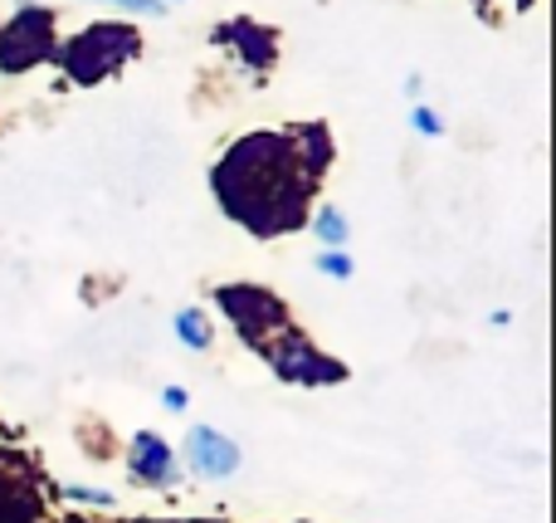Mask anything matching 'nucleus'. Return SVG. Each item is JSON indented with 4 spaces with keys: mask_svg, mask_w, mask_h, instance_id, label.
Returning a JSON list of instances; mask_svg holds the SVG:
<instances>
[{
    "mask_svg": "<svg viewBox=\"0 0 556 523\" xmlns=\"http://www.w3.org/2000/svg\"><path fill=\"white\" fill-rule=\"evenodd\" d=\"M327 162H332L327 147L323 152H293L288 137L260 133L250 142H235V152L215 172V186H220L225 211L269 240V235L293 231L303 221L307 191L327 172Z\"/></svg>",
    "mask_w": 556,
    "mask_h": 523,
    "instance_id": "obj_1",
    "label": "nucleus"
},
{
    "mask_svg": "<svg viewBox=\"0 0 556 523\" xmlns=\"http://www.w3.org/2000/svg\"><path fill=\"white\" fill-rule=\"evenodd\" d=\"M132 54H137V35L127 25H93L64 49V69L74 84H98Z\"/></svg>",
    "mask_w": 556,
    "mask_h": 523,
    "instance_id": "obj_2",
    "label": "nucleus"
},
{
    "mask_svg": "<svg viewBox=\"0 0 556 523\" xmlns=\"http://www.w3.org/2000/svg\"><path fill=\"white\" fill-rule=\"evenodd\" d=\"M260 352H264V362H269L278 377H283V382H298V387H323V382H342V377H346L342 362L323 358V352H317L298 328L274 333V338L264 343Z\"/></svg>",
    "mask_w": 556,
    "mask_h": 523,
    "instance_id": "obj_3",
    "label": "nucleus"
},
{
    "mask_svg": "<svg viewBox=\"0 0 556 523\" xmlns=\"http://www.w3.org/2000/svg\"><path fill=\"white\" fill-rule=\"evenodd\" d=\"M220 309L230 313V323L254 343V348H264L274 333L288 328V309L264 289H240V284H230V289H220Z\"/></svg>",
    "mask_w": 556,
    "mask_h": 523,
    "instance_id": "obj_4",
    "label": "nucleus"
},
{
    "mask_svg": "<svg viewBox=\"0 0 556 523\" xmlns=\"http://www.w3.org/2000/svg\"><path fill=\"white\" fill-rule=\"evenodd\" d=\"M181 456H186V470H191V475H201V480H211V485L240 475V460H244L240 446H235L230 436H220L215 426H191V431H186Z\"/></svg>",
    "mask_w": 556,
    "mask_h": 523,
    "instance_id": "obj_5",
    "label": "nucleus"
},
{
    "mask_svg": "<svg viewBox=\"0 0 556 523\" xmlns=\"http://www.w3.org/2000/svg\"><path fill=\"white\" fill-rule=\"evenodd\" d=\"M127 470H132L137 485L147 489H176L181 485V465H176V450L166 446L156 431H137L132 446H127Z\"/></svg>",
    "mask_w": 556,
    "mask_h": 523,
    "instance_id": "obj_6",
    "label": "nucleus"
},
{
    "mask_svg": "<svg viewBox=\"0 0 556 523\" xmlns=\"http://www.w3.org/2000/svg\"><path fill=\"white\" fill-rule=\"evenodd\" d=\"M45 54H54V20L45 10H25V15L10 25L5 45H0V64L5 69H29Z\"/></svg>",
    "mask_w": 556,
    "mask_h": 523,
    "instance_id": "obj_7",
    "label": "nucleus"
},
{
    "mask_svg": "<svg viewBox=\"0 0 556 523\" xmlns=\"http://www.w3.org/2000/svg\"><path fill=\"white\" fill-rule=\"evenodd\" d=\"M176 338H181L191 352H205L215 343V328H211V319H205L201 309H181L176 313Z\"/></svg>",
    "mask_w": 556,
    "mask_h": 523,
    "instance_id": "obj_8",
    "label": "nucleus"
},
{
    "mask_svg": "<svg viewBox=\"0 0 556 523\" xmlns=\"http://www.w3.org/2000/svg\"><path fill=\"white\" fill-rule=\"evenodd\" d=\"M313 231H317V240H323L327 250H342L346 235H352V231H346V215L337 211V206H323V211L313 215Z\"/></svg>",
    "mask_w": 556,
    "mask_h": 523,
    "instance_id": "obj_9",
    "label": "nucleus"
},
{
    "mask_svg": "<svg viewBox=\"0 0 556 523\" xmlns=\"http://www.w3.org/2000/svg\"><path fill=\"white\" fill-rule=\"evenodd\" d=\"M317 270H323L327 279H352V260H346L342 250H323L317 254Z\"/></svg>",
    "mask_w": 556,
    "mask_h": 523,
    "instance_id": "obj_10",
    "label": "nucleus"
},
{
    "mask_svg": "<svg viewBox=\"0 0 556 523\" xmlns=\"http://www.w3.org/2000/svg\"><path fill=\"white\" fill-rule=\"evenodd\" d=\"M64 495H68V499H78V505H98V509H113V505H117V499L108 495V489H88V485H68Z\"/></svg>",
    "mask_w": 556,
    "mask_h": 523,
    "instance_id": "obj_11",
    "label": "nucleus"
},
{
    "mask_svg": "<svg viewBox=\"0 0 556 523\" xmlns=\"http://www.w3.org/2000/svg\"><path fill=\"white\" fill-rule=\"evenodd\" d=\"M410 127H415L420 137H440V133H444V123L430 113V108H415V113H410Z\"/></svg>",
    "mask_w": 556,
    "mask_h": 523,
    "instance_id": "obj_12",
    "label": "nucleus"
},
{
    "mask_svg": "<svg viewBox=\"0 0 556 523\" xmlns=\"http://www.w3.org/2000/svg\"><path fill=\"white\" fill-rule=\"evenodd\" d=\"M108 5H117V10H137V15H156V10H162V0H108Z\"/></svg>",
    "mask_w": 556,
    "mask_h": 523,
    "instance_id": "obj_13",
    "label": "nucleus"
},
{
    "mask_svg": "<svg viewBox=\"0 0 556 523\" xmlns=\"http://www.w3.org/2000/svg\"><path fill=\"white\" fill-rule=\"evenodd\" d=\"M162 407H166V411H186V407H191V397H186L181 387H166V391H162Z\"/></svg>",
    "mask_w": 556,
    "mask_h": 523,
    "instance_id": "obj_14",
    "label": "nucleus"
}]
</instances>
